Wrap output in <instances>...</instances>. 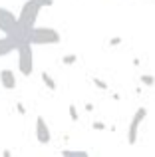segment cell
<instances>
[{
  "label": "cell",
  "mask_w": 155,
  "mask_h": 157,
  "mask_svg": "<svg viewBox=\"0 0 155 157\" xmlns=\"http://www.w3.org/2000/svg\"><path fill=\"white\" fill-rule=\"evenodd\" d=\"M92 127H93L96 131H105V129H108V125H105L104 121H93V123H92Z\"/></svg>",
  "instance_id": "9a60e30c"
},
{
  "label": "cell",
  "mask_w": 155,
  "mask_h": 157,
  "mask_svg": "<svg viewBox=\"0 0 155 157\" xmlns=\"http://www.w3.org/2000/svg\"><path fill=\"white\" fill-rule=\"evenodd\" d=\"M68 113H70V119H72V121H78V119H80V113H78V107L74 105V104H72L70 107H68Z\"/></svg>",
  "instance_id": "4fadbf2b"
},
{
  "label": "cell",
  "mask_w": 155,
  "mask_h": 157,
  "mask_svg": "<svg viewBox=\"0 0 155 157\" xmlns=\"http://www.w3.org/2000/svg\"><path fill=\"white\" fill-rule=\"evenodd\" d=\"M0 32H2L4 36H10L18 46L22 42H26V32H24L22 26H20L18 16H16L12 10L2 8V6H0Z\"/></svg>",
  "instance_id": "7a4b0ae2"
},
{
  "label": "cell",
  "mask_w": 155,
  "mask_h": 157,
  "mask_svg": "<svg viewBox=\"0 0 155 157\" xmlns=\"http://www.w3.org/2000/svg\"><path fill=\"white\" fill-rule=\"evenodd\" d=\"M18 70L24 78L32 76L34 72V52H32V44L30 42H22L18 46Z\"/></svg>",
  "instance_id": "277c9868"
},
{
  "label": "cell",
  "mask_w": 155,
  "mask_h": 157,
  "mask_svg": "<svg viewBox=\"0 0 155 157\" xmlns=\"http://www.w3.org/2000/svg\"><path fill=\"white\" fill-rule=\"evenodd\" d=\"M36 139L40 145H48L52 141V133H50V125L46 123V119L42 115L36 117Z\"/></svg>",
  "instance_id": "8992f818"
},
{
  "label": "cell",
  "mask_w": 155,
  "mask_h": 157,
  "mask_svg": "<svg viewBox=\"0 0 155 157\" xmlns=\"http://www.w3.org/2000/svg\"><path fill=\"white\" fill-rule=\"evenodd\" d=\"M40 78H42V82H44V86H46L50 92H56V88H58V84H56V80L52 78V74H48L46 70H44L42 74H40Z\"/></svg>",
  "instance_id": "9c48e42d"
},
{
  "label": "cell",
  "mask_w": 155,
  "mask_h": 157,
  "mask_svg": "<svg viewBox=\"0 0 155 157\" xmlns=\"http://www.w3.org/2000/svg\"><path fill=\"white\" fill-rule=\"evenodd\" d=\"M139 82H141V86H147V88H153V86H155V76H151V74H141Z\"/></svg>",
  "instance_id": "8fae6325"
},
{
  "label": "cell",
  "mask_w": 155,
  "mask_h": 157,
  "mask_svg": "<svg viewBox=\"0 0 155 157\" xmlns=\"http://www.w3.org/2000/svg\"><path fill=\"white\" fill-rule=\"evenodd\" d=\"M147 117V107H137L135 113H133L131 121H129V127H127V143L129 145H135L137 143V137H139V127L143 123V119Z\"/></svg>",
  "instance_id": "5b68a950"
},
{
  "label": "cell",
  "mask_w": 155,
  "mask_h": 157,
  "mask_svg": "<svg viewBox=\"0 0 155 157\" xmlns=\"http://www.w3.org/2000/svg\"><path fill=\"white\" fill-rule=\"evenodd\" d=\"M89 153L84 149H62V157H88Z\"/></svg>",
  "instance_id": "30bf717a"
},
{
  "label": "cell",
  "mask_w": 155,
  "mask_h": 157,
  "mask_svg": "<svg viewBox=\"0 0 155 157\" xmlns=\"http://www.w3.org/2000/svg\"><path fill=\"white\" fill-rule=\"evenodd\" d=\"M76 62H78V54H68V56L62 58V64L64 66H74Z\"/></svg>",
  "instance_id": "7c38bea8"
},
{
  "label": "cell",
  "mask_w": 155,
  "mask_h": 157,
  "mask_svg": "<svg viewBox=\"0 0 155 157\" xmlns=\"http://www.w3.org/2000/svg\"><path fill=\"white\" fill-rule=\"evenodd\" d=\"M0 84H2L4 90H14L16 88V74H14V70H10V68L0 70Z\"/></svg>",
  "instance_id": "52a82bcc"
},
{
  "label": "cell",
  "mask_w": 155,
  "mask_h": 157,
  "mask_svg": "<svg viewBox=\"0 0 155 157\" xmlns=\"http://www.w3.org/2000/svg\"><path fill=\"white\" fill-rule=\"evenodd\" d=\"M93 86H96L97 90H108V88H109L108 82H104L101 78H93Z\"/></svg>",
  "instance_id": "5bb4252c"
},
{
  "label": "cell",
  "mask_w": 155,
  "mask_h": 157,
  "mask_svg": "<svg viewBox=\"0 0 155 157\" xmlns=\"http://www.w3.org/2000/svg\"><path fill=\"white\" fill-rule=\"evenodd\" d=\"M85 111H93V104H85Z\"/></svg>",
  "instance_id": "ac0fdd59"
},
{
  "label": "cell",
  "mask_w": 155,
  "mask_h": 157,
  "mask_svg": "<svg viewBox=\"0 0 155 157\" xmlns=\"http://www.w3.org/2000/svg\"><path fill=\"white\" fill-rule=\"evenodd\" d=\"M10 155H12V151H8V149L2 151V157H10Z\"/></svg>",
  "instance_id": "d6986e66"
},
{
  "label": "cell",
  "mask_w": 155,
  "mask_h": 157,
  "mask_svg": "<svg viewBox=\"0 0 155 157\" xmlns=\"http://www.w3.org/2000/svg\"><path fill=\"white\" fill-rule=\"evenodd\" d=\"M119 44H121V38H119V36H113V38L109 40V46H119Z\"/></svg>",
  "instance_id": "e0dca14e"
},
{
  "label": "cell",
  "mask_w": 155,
  "mask_h": 157,
  "mask_svg": "<svg viewBox=\"0 0 155 157\" xmlns=\"http://www.w3.org/2000/svg\"><path fill=\"white\" fill-rule=\"evenodd\" d=\"M16 111H18L20 115H26V107H24V104H20V101H18V104H16Z\"/></svg>",
  "instance_id": "2e32d148"
},
{
  "label": "cell",
  "mask_w": 155,
  "mask_h": 157,
  "mask_svg": "<svg viewBox=\"0 0 155 157\" xmlns=\"http://www.w3.org/2000/svg\"><path fill=\"white\" fill-rule=\"evenodd\" d=\"M16 50H18V44H16L10 36H2V38H0V58L8 56V54H12Z\"/></svg>",
  "instance_id": "ba28073f"
},
{
  "label": "cell",
  "mask_w": 155,
  "mask_h": 157,
  "mask_svg": "<svg viewBox=\"0 0 155 157\" xmlns=\"http://www.w3.org/2000/svg\"><path fill=\"white\" fill-rule=\"evenodd\" d=\"M44 6H54V0H26L20 8V14H18V22L22 26L24 32H28L30 28L36 26L38 22V16L42 12Z\"/></svg>",
  "instance_id": "6da1fadb"
},
{
  "label": "cell",
  "mask_w": 155,
  "mask_h": 157,
  "mask_svg": "<svg viewBox=\"0 0 155 157\" xmlns=\"http://www.w3.org/2000/svg\"><path fill=\"white\" fill-rule=\"evenodd\" d=\"M62 36L56 28H48V26H34L26 32V42H30L32 46H54L60 44Z\"/></svg>",
  "instance_id": "3957f363"
}]
</instances>
